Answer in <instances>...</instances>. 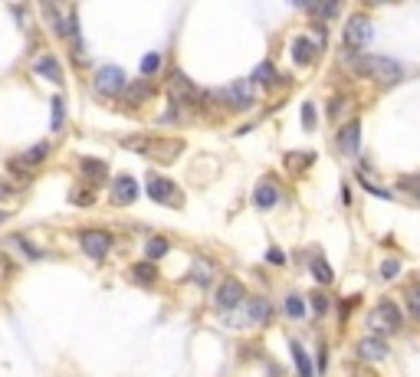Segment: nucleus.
Wrapping results in <instances>:
<instances>
[{
	"mask_svg": "<svg viewBox=\"0 0 420 377\" xmlns=\"http://www.w3.org/2000/svg\"><path fill=\"white\" fill-rule=\"evenodd\" d=\"M253 82H259V86H273V82H276V69H273V62H269V60L259 62L257 72H253Z\"/></svg>",
	"mask_w": 420,
	"mask_h": 377,
	"instance_id": "23",
	"label": "nucleus"
},
{
	"mask_svg": "<svg viewBox=\"0 0 420 377\" xmlns=\"http://www.w3.org/2000/svg\"><path fill=\"white\" fill-rule=\"evenodd\" d=\"M292 60L299 62V66H309L316 60V43H312L309 36H296L292 40Z\"/></svg>",
	"mask_w": 420,
	"mask_h": 377,
	"instance_id": "17",
	"label": "nucleus"
},
{
	"mask_svg": "<svg viewBox=\"0 0 420 377\" xmlns=\"http://www.w3.org/2000/svg\"><path fill=\"white\" fill-rule=\"evenodd\" d=\"M79 246L89 259H105L112 249V236L105 230H82L79 233Z\"/></svg>",
	"mask_w": 420,
	"mask_h": 377,
	"instance_id": "7",
	"label": "nucleus"
},
{
	"mask_svg": "<svg viewBox=\"0 0 420 377\" xmlns=\"http://www.w3.org/2000/svg\"><path fill=\"white\" fill-rule=\"evenodd\" d=\"M217 305L220 309H237L243 302V285L237 283V279H227V283H220V289H217Z\"/></svg>",
	"mask_w": 420,
	"mask_h": 377,
	"instance_id": "11",
	"label": "nucleus"
},
{
	"mask_svg": "<svg viewBox=\"0 0 420 377\" xmlns=\"http://www.w3.org/2000/svg\"><path fill=\"white\" fill-rule=\"evenodd\" d=\"M63 121H66V102H63V99H53V131H60Z\"/></svg>",
	"mask_w": 420,
	"mask_h": 377,
	"instance_id": "27",
	"label": "nucleus"
},
{
	"mask_svg": "<svg viewBox=\"0 0 420 377\" xmlns=\"http://www.w3.org/2000/svg\"><path fill=\"white\" fill-rule=\"evenodd\" d=\"M46 155H50V145H33L30 148V151H23V155H20V161L26 164V168H36V164H43L46 161Z\"/></svg>",
	"mask_w": 420,
	"mask_h": 377,
	"instance_id": "20",
	"label": "nucleus"
},
{
	"mask_svg": "<svg viewBox=\"0 0 420 377\" xmlns=\"http://www.w3.org/2000/svg\"><path fill=\"white\" fill-rule=\"evenodd\" d=\"M401 325H404V315H401V305H397L394 299H381L375 309L368 312V328L377 332V338H381V334H394Z\"/></svg>",
	"mask_w": 420,
	"mask_h": 377,
	"instance_id": "2",
	"label": "nucleus"
},
{
	"mask_svg": "<svg viewBox=\"0 0 420 377\" xmlns=\"http://www.w3.org/2000/svg\"><path fill=\"white\" fill-rule=\"evenodd\" d=\"M355 69H358L361 76L381 82V86H391V82L401 79V66H397L394 60H387V56H358V60H355Z\"/></svg>",
	"mask_w": 420,
	"mask_h": 377,
	"instance_id": "3",
	"label": "nucleus"
},
{
	"mask_svg": "<svg viewBox=\"0 0 420 377\" xmlns=\"http://www.w3.org/2000/svg\"><path fill=\"white\" fill-rule=\"evenodd\" d=\"M168 92H171V102L174 105H198V102H204V92H200V89L194 86L188 76H181V72H174V76H171Z\"/></svg>",
	"mask_w": 420,
	"mask_h": 377,
	"instance_id": "5",
	"label": "nucleus"
},
{
	"mask_svg": "<svg viewBox=\"0 0 420 377\" xmlns=\"http://www.w3.org/2000/svg\"><path fill=\"white\" fill-rule=\"evenodd\" d=\"M7 194H10V187H0V197H7Z\"/></svg>",
	"mask_w": 420,
	"mask_h": 377,
	"instance_id": "36",
	"label": "nucleus"
},
{
	"mask_svg": "<svg viewBox=\"0 0 420 377\" xmlns=\"http://www.w3.org/2000/svg\"><path fill=\"white\" fill-rule=\"evenodd\" d=\"M289 351H292V358H296V371H299V377H316V374H312L309 354L302 351V344H299V342H289Z\"/></svg>",
	"mask_w": 420,
	"mask_h": 377,
	"instance_id": "18",
	"label": "nucleus"
},
{
	"mask_svg": "<svg viewBox=\"0 0 420 377\" xmlns=\"http://www.w3.org/2000/svg\"><path fill=\"white\" fill-rule=\"evenodd\" d=\"M302 125H306V129H312V125H316V109H312V102L302 105Z\"/></svg>",
	"mask_w": 420,
	"mask_h": 377,
	"instance_id": "32",
	"label": "nucleus"
},
{
	"mask_svg": "<svg viewBox=\"0 0 420 377\" xmlns=\"http://www.w3.org/2000/svg\"><path fill=\"white\" fill-rule=\"evenodd\" d=\"M417 194H420V190H417Z\"/></svg>",
	"mask_w": 420,
	"mask_h": 377,
	"instance_id": "38",
	"label": "nucleus"
},
{
	"mask_svg": "<svg viewBox=\"0 0 420 377\" xmlns=\"http://www.w3.org/2000/svg\"><path fill=\"white\" fill-rule=\"evenodd\" d=\"M95 200V190H72V204H92Z\"/></svg>",
	"mask_w": 420,
	"mask_h": 377,
	"instance_id": "31",
	"label": "nucleus"
},
{
	"mask_svg": "<svg viewBox=\"0 0 420 377\" xmlns=\"http://www.w3.org/2000/svg\"><path fill=\"white\" fill-rule=\"evenodd\" d=\"M276 200H279V190L273 187V180H259L257 190H253V207L257 210H269V207H276Z\"/></svg>",
	"mask_w": 420,
	"mask_h": 377,
	"instance_id": "16",
	"label": "nucleus"
},
{
	"mask_svg": "<svg viewBox=\"0 0 420 377\" xmlns=\"http://www.w3.org/2000/svg\"><path fill=\"white\" fill-rule=\"evenodd\" d=\"M131 279H135V283H141V285H151L158 279V266L155 263H138V266H131Z\"/></svg>",
	"mask_w": 420,
	"mask_h": 377,
	"instance_id": "19",
	"label": "nucleus"
},
{
	"mask_svg": "<svg viewBox=\"0 0 420 377\" xmlns=\"http://www.w3.org/2000/svg\"><path fill=\"white\" fill-rule=\"evenodd\" d=\"M283 253H279V249H269V263H276V266H283Z\"/></svg>",
	"mask_w": 420,
	"mask_h": 377,
	"instance_id": "35",
	"label": "nucleus"
},
{
	"mask_svg": "<svg viewBox=\"0 0 420 377\" xmlns=\"http://www.w3.org/2000/svg\"><path fill=\"white\" fill-rule=\"evenodd\" d=\"M312 13H318V17H332V13H338V4H322V7H312Z\"/></svg>",
	"mask_w": 420,
	"mask_h": 377,
	"instance_id": "34",
	"label": "nucleus"
},
{
	"mask_svg": "<svg viewBox=\"0 0 420 377\" xmlns=\"http://www.w3.org/2000/svg\"><path fill=\"white\" fill-rule=\"evenodd\" d=\"M269 312H273V309H269V302H266V299H253V302H249V322H253V325H259V322L266 325V322H269Z\"/></svg>",
	"mask_w": 420,
	"mask_h": 377,
	"instance_id": "21",
	"label": "nucleus"
},
{
	"mask_svg": "<svg viewBox=\"0 0 420 377\" xmlns=\"http://www.w3.org/2000/svg\"><path fill=\"white\" fill-rule=\"evenodd\" d=\"M158 69H161V53H148L145 60H141V72H145V76H155Z\"/></svg>",
	"mask_w": 420,
	"mask_h": 377,
	"instance_id": "28",
	"label": "nucleus"
},
{
	"mask_svg": "<svg viewBox=\"0 0 420 377\" xmlns=\"http://www.w3.org/2000/svg\"><path fill=\"white\" fill-rule=\"evenodd\" d=\"M312 275H316V279H318V283H322V285H328V283H332V279H335V273H332V269H328V263H325V259H312Z\"/></svg>",
	"mask_w": 420,
	"mask_h": 377,
	"instance_id": "25",
	"label": "nucleus"
},
{
	"mask_svg": "<svg viewBox=\"0 0 420 377\" xmlns=\"http://www.w3.org/2000/svg\"><path fill=\"white\" fill-rule=\"evenodd\" d=\"M312 309H316V315H325V312H328V299H325V295H312Z\"/></svg>",
	"mask_w": 420,
	"mask_h": 377,
	"instance_id": "33",
	"label": "nucleus"
},
{
	"mask_svg": "<svg viewBox=\"0 0 420 377\" xmlns=\"http://www.w3.org/2000/svg\"><path fill=\"white\" fill-rule=\"evenodd\" d=\"M0 223H4V214H0Z\"/></svg>",
	"mask_w": 420,
	"mask_h": 377,
	"instance_id": "37",
	"label": "nucleus"
},
{
	"mask_svg": "<svg viewBox=\"0 0 420 377\" xmlns=\"http://www.w3.org/2000/svg\"><path fill=\"white\" fill-rule=\"evenodd\" d=\"M33 69H36V76L50 79L53 86H63V82H66V79H63V66L56 62V56H50V53H46V56H40V60L33 62Z\"/></svg>",
	"mask_w": 420,
	"mask_h": 377,
	"instance_id": "14",
	"label": "nucleus"
},
{
	"mask_svg": "<svg viewBox=\"0 0 420 377\" xmlns=\"http://www.w3.org/2000/svg\"><path fill=\"white\" fill-rule=\"evenodd\" d=\"M220 99L230 105V109H249V105L257 102V99H253V86H249L247 79H237V82H230V86L220 92Z\"/></svg>",
	"mask_w": 420,
	"mask_h": 377,
	"instance_id": "8",
	"label": "nucleus"
},
{
	"mask_svg": "<svg viewBox=\"0 0 420 377\" xmlns=\"http://www.w3.org/2000/svg\"><path fill=\"white\" fill-rule=\"evenodd\" d=\"M79 171L89 180V187L105 184V177H109V168H105V161H99V158H82V161H79Z\"/></svg>",
	"mask_w": 420,
	"mask_h": 377,
	"instance_id": "15",
	"label": "nucleus"
},
{
	"mask_svg": "<svg viewBox=\"0 0 420 377\" xmlns=\"http://www.w3.org/2000/svg\"><path fill=\"white\" fill-rule=\"evenodd\" d=\"M397 273H401V259H384V263H381V275H384V279H394Z\"/></svg>",
	"mask_w": 420,
	"mask_h": 377,
	"instance_id": "30",
	"label": "nucleus"
},
{
	"mask_svg": "<svg viewBox=\"0 0 420 377\" xmlns=\"http://www.w3.org/2000/svg\"><path fill=\"white\" fill-rule=\"evenodd\" d=\"M404 299H407V315L420 322V285H411V289L404 292Z\"/></svg>",
	"mask_w": 420,
	"mask_h": 377,
	"instance_id": "24",
	"label": "nucleus"
},
{
	"mask_svg": "<svg viewBox=\"0 0 420 377\" xmlns=\"http://www.w3.org/2000/svg\"><path fill=\"white\" fill-rule=\"evenodd\" d=\"M122 145L138 151V155H145V158H155V161H174V158L184 151V141H178V138L135 135V138H122Z\"/></svg>",
	"mask_w": 420,
	"mask_h": 377,
	"instance_id": "1",
	"label": "nucleus"
},
{
	"mask_svg": "<svg viewBox=\"0 0 420 377\" xmlns=\"http://www.w3.org/2000/svg\"><path fill=\"white\" fill-rule=\"evenodd\" d=\"M358 358L361 361H384L387 358V342H381L377 334H365L358 342Z\"/></svg>",
	"mask_w": 420,
	"mask_h": 377,
	"instance_id": "12",
	"label": "nucleus"
},
{
	"mask_svg": "<svg viewBox=\"0 0 420 377\" xmlns=\"http://www.w3.org/2000/svg\"><path fill=\"white\" fill-rule=\"evenodd\" d=\"M371 40V20L365 17V13H355V17H348V23H345V46L348 50H361V46H368Z\"/></svg>",
	"mask_w": 420,
	"mask_h": 377,
	"instance_id": "6",
	"label": "nucleus"
},
{
	"mask_svg": "<svg viewBox=\"0 0 420 377\" xmlns=\"http://www.w3.org/2000/svg\"><path fill=\"white\" fill-rule=\"evenodd\" d=\"M138 197V180L122 174L115 184H112V204H131Z\"/></svg>",
	"mask_w": 420,
	"mask_h": 377,
	"instance_id": "13",
	"label": "nucleus"
},
{
	"mask_svg": "<svg viewBox=\"0 0 420 377\" xmlns=\"http://www.w3.org/2000/svg\"><path fill=\"white\" fill-rule=\"evenodd\" d=\"M358 145H361V121L352 119L348 125H342V131H338V148H342V155L355 158L358 155Z\"/></svg>",
	"mask_w": 420,
	"mask_h": 377,
	"instance_id": "10",
	"label": "nucleus"
},
{
	"mask_svg": "<svg viewBox=\"0 0 420 377\" xmlns=\"http://www.w3.org/2000/svg\"><path fill=\"white\" fill-rule=\"evenodd\" d=\"M145 190H148V197L158 200V204H178L174 180H168V177H158V174H151V177H148V184H145Z\"/></svg>",
	"mask_w": 420,
	"mask_h": 377,
	"instance_id": "9",
	"label": "nucleus"
},
{
	"mask_svg": "<svg viewBox=\"0 0 420 377\" xmlns=\"http://www.w3.org/2000/svg\"><path fill=\"white\" fill-rule=\"evenodd\" d=\"M92 86L99 95H105V99H112V95H119L129 89V79H125V72H122L119 66H102L99 72H95Z\"/></svg>",
	"mask_w": 420,
	"mask_h": 377,
	"instance_id": "4",
	"label": "nucleus"
},
{
	"mask_svg": "<svg viewBox=\"0 0 420 377\" xmlns=\"http://www.w3.org/2000/svg\"><path fill=\"white\" fill-rule=\"evenodd\" d=\"M148 92H151V89H148L145 82H135V86L129 89V102H131V105H138L141 99H148Z\"/></svg>",
	"mask_w": 420,
	"mask_h": 377,
	"instance_id": "29",
	"label": "nucleus"
},
{
	"mask_svg": "<svg viewBox=\"0 0 420 377\" xmlns=\"http://www.w3.org/2000/svg\"><path fill=\"white\" fill-rule=\"evenodd\" d=\"M283 312L292 318V322H299V318H306V302H302L299 295H286Z\"/></svg>",
	"mask_w": 420,
	"mask_h": 377,
	"instance_id": "22",
	"label": "nucleus"
},
{
	"mask_svg": "<svg viewBox=\"0 0 420 377\" xmlns=\"http://www.w3.org/2000/svg\"><path fill=\"white\" fill-rule=\"evenodd\" d=\"M164 253H168V240H161V236H155V240H148V246H145L148 263H155V259H161Z\"/></svg>",
	"mask_w": 420,
	"mask_h": 377,
	"instance_id": "26",
	"label": "nucleus"
}]
</instances>
